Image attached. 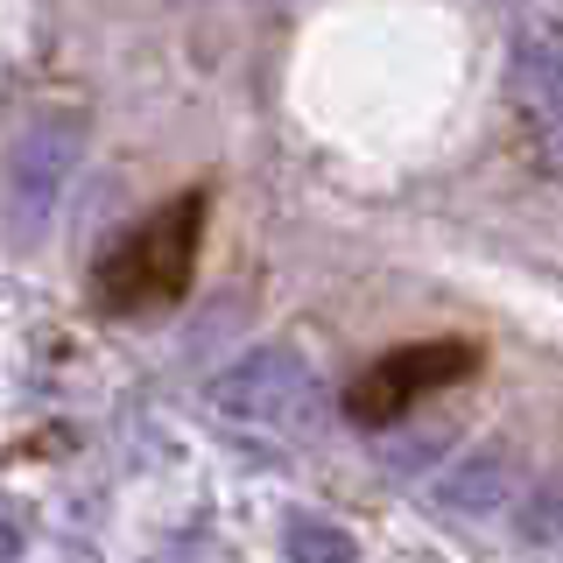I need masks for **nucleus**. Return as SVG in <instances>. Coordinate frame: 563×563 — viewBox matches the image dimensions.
<instances>
[{
    "instance_id": "2",
    "label": "nucleus",
    "mask_w": 563,
    "mask_h": 563,
    "mask_svg": "<svg viewBox=\"0 0 563 563\" xmlns=\"http://www.w3.org/2000/svg\"><path fill=\"white\" fill-rule=\"evenodd\" d=\"M85 163V120L78 113H35L22 134L8 141V169H0V225L22 246H35L57 225L64 190L78 184Z\"/></svg>"
},
{
    "instance_id": "10",
    "label": "nucleus",
    "mask_w": 563,
    "mask_h": 563,
    "mask_svg": "<svg viewBox=\"0 0 563 563\" xmlns=\"http://www.w3.org/2000/svg\"><path fill=\"white\" fill-rule=\"evenodd\" d=\"M556 550H563V542H556Z\"/></svg>"
},
{
    "instance_id": "8",
    "label": "nucleus",
    "mask_w": 563,
    "mask_h": 563,
    "mask_svg": "<svg viewBox=\"0 0 563 563\" xmlns=\"http://www.w3.org/2000/svg\"><path fill=\"white\" fill-rule=\"evenodd\" d=\"M148 563H233L219 536H184V542H163V550H148Z\"/></svg>"
},
{
    "instance_id": "5",
    "label": "nucleus",
    "mask_w": 563,
    "mask_h": 563,
    "mask_svg": "<svg viewBox=\"0 0 563 563\" xmlns=\"http://www.w3.org/2000/svg\"><path fill=\"white\" fill-rule=\"evenodd\" d=\"M282 556L289 563H360V542L324 515H289L282 521Z\"/></svg>"
},
{
    "instance_id": "9",
    "label": "nucleus",
    "mask_w": 563,
    "mask_h": 563,
    "mask_svg": "<svg viewBox=\"0 0 563 563\" xmlns=\"http://www.w3.org/2000/svg\"><path fill=\"white\" fill-rule=\"evenodd\" d=\"M22 550H29V507L0 493V563H14Z\"/></svg>"
},
{
    "instance_id": "3",
    "label": "nucleus",
    "mask_w": 563,
    "mask_h": 563,
    "mask_svg": "<svg viewBox=\"0 0 563 563\" xmlns=\"http://www.w3.org/2000/svg\"><path fill=\"white\" fill-rule=\"evenodd\" d=\"M521 486H528L521 451L500 444V437H486V444L444 457V472L430 479V507L444 521H500V515H515Z\"/></svg>"
},
{
    "instance_id": "1",
    "label": "nucleus",
    "mask_w": 563,
    "mask_h": 563,
    "mask_svg": "<svg viewBox=\"0 0 563 563\" xmlns=\"http://www.w3.org/2000/svg\"><path fill=\"white\" fill-rule=\"evenodd\" d=\"M205 409L219 422H233V430L310 437L331 416V387L296 345H261V352H240L233 366H219L205 380Z\"/></svg>"
},
{
    "instance_id": "7",
    "label": "nucleus",
    "mask_w": 563,
    "mask_h": 563,
    "mask_svg": "<svg viewBox=\"0 0 563 563\" xmlns=\"http://www.w3.org/2000/svg\"><path fill=\"white\" fill-rule=\"evenodd\" d=\"M444 457H451V422H430V430H409V437L380 444L387 472H422V465H444Z\"/></svg>"
},
{
    "instance_id": "6",
    "label": "nucleus",
    "mask_w": 563,
    "mask_h": 563,
    "mask_svg": "<svg viewBox=\"0 0 563 563\" xmlns=\"http://www.w3.org/2000/svg\"><path fill=\"white\" fill-rule=\"evenodd\" d=\"M515 536L528 542V550H550V542H563V472H550V479L521 486L515 500Z\"/></svg>"
},
{
    "instance_id": "4",
    "label": "nucleus",
    "mask_w": 563,
    "mask_h": 563,
    "mask_svg": "<svg viewBox=\"0 0 563 563\" xmlns=\"http://www.w3.org/2000/svg\"><path fill=\"white\" fill-rule=\"evenodd\" d=\"M507 99L521 113V134L536 163L563 176V43L556 35H521L507 57Z\"/></svg>"
}]
</instances>
